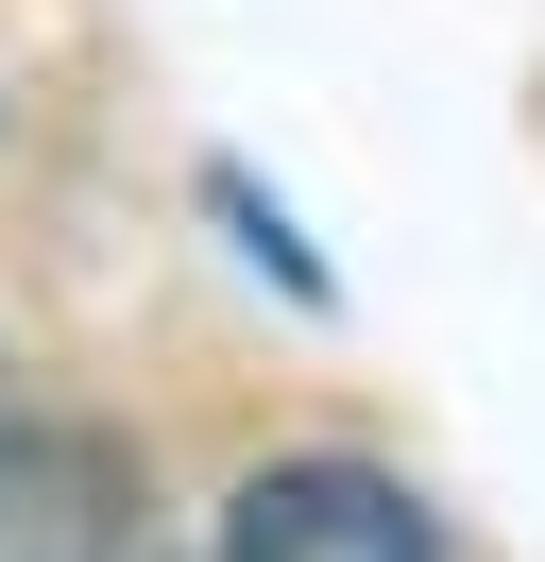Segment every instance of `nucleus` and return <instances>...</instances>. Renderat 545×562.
Segmentation results:
<instances>
[{"mask_svg": "<svg viewBox=\"0 0 545 562\" xmlns=\"http://www.w3.org/2000/svg\"><path fill=\"white\" fill-rule=\"evenodd\" d=\"M222 562H443V528L375 460H256L222 494Z\"/></svg>", "mask_w": 545, "mask_h": 562, "instance_id": "1", "label": "nucleus"}, {"mask_svg": "<svg viewBox=\"0 0 545 562\" xmlns=\"http://www.w3.org/2000/svg\"><path fill=\"white\" fill-rule=\"evenodd\" d=\"M136 443L120 426H68V409H34V426H0V562H136Z\"/></svg>", "mask_w": 545, "mask_h": 562, "instance_id": "2", "label": "nucleus"}]
</instances>
